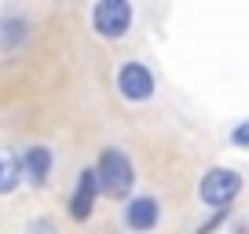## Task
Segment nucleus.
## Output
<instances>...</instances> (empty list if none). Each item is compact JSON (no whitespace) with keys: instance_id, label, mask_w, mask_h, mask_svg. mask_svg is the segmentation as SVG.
Segmentation results:
<instances>
[{"instance_id":"1","label":"nucleus","mask_w":249,"mask_h":234,"mask_svg":"<svg viewBox=\"0 0 249 234\" xmlns=\"http://www.w3.org/2000/svg\"><path fill=\"white\" fill-rule=\"evenodd\" d=\"M92 172H95V183H99V198L107 194L114 201H124L136 187V165L121 147H103Z\"/></svg>"},{"instance_id":"4","label":"nucleus","mask_w":249,"mask_h":234,"mask_svg":"<svg viewBox=\"0 0 249 234\" xmlns=\"http://www.w3.org/2000/svg\"><path fill=\"white\" fill-rule=\"evenodd\" d=\"M114 88L124 102H150L158 92V77L143 59H128V63L117 66V77H114Z\"/></svg>"},{"instance_id":"12","label":"nucleus","mask_w":249,"mask_h":234,"mask_svg":"<svg viewBox=\"0 0 249 234\" xmlns=\"http://www.w3.org/2000/svg\"><path fill=\"white\" fill-rule=\"evenodd\" d=\"M227 216H231V209H216L209 223H202V227H198V234H213V231H220V227L227 223Z\"/></svg>"},{"instance_id":"11","label":"nucleus","mask_w":249,"mask_h":234,"mask_svg":"<svg viewBox=\"0 0 249 234\" xmlns=\"http://www.w3.org/2000/svg\"><path fill=\"white\" fill-rule=\"evenodd\" d=\"M231 147L249 150V117H246V121H238V125L231 128Z\"/></svg>"},{"instance_id":"3","label":"nucleus","mask_w":249,"mask_h":234,"mask_svg":"<svg viewBox=\"0 0 249 234\" xmlns=\"http://www.w3.org/2000/svg\"><path fill=\"white\" fill-rule=\"evenodd\" d=\"M132 22H136L132 0H95V8H92V30H95V37L121 40V37H128Z\"/></svg>"},{"instance_id":"5","label":"nucleus","mask_w":249,"mask_h":234,"mask_svg":"<svg viewBox=\"0 0 249 234\" xmlns=\"http://www.w3.org/2000/svg\"><path fill=\"white\" fill-rule=\"evenodd\" d=\"M15 165H18V176H22V183H30V187H48L52 183V172H55V154L52 147H44V143H26L22 150H15Z\"/></svg>"},{"instance_id":"6","label":"nucleus","mask_w":249,"mask_h":234,"mask_svg":"<svg viewBox=\"0 0 249 234\" xmlns=\"http://www.w3.org/2000/svg\"><path fill=\"white\" fill-rule=\"evenodd\" d=\"M121 223H124V231H132V234H150V231H158V223H161V201H158L154 194L124 198Z\"/></svg>"},{"instance_id":"7","label":"nucleus","mask_w":249,"mask_h":234,"mask_svg":"<svg viewBox=\"0 0 249 234\" xmlns=\"http://www.w3.org/2000/svg\"><path fill=\"white\" fill-rule=\"evenodd\" d=\"M95 201H99V183H95V172L85 168L77 176V183H73V194H70V216L77 219V223H85L88 216L95 212Z\"/></svg>"},{"instance_id":"2","label":"nucleus","mask_w":249,"mask_h":234,"mask_svg":"<svg viewBox=\"0 0 249 234\" xmlns=\"http://www.w3.org/2000/svg\"><path fill=\"white\" fill-rule=\"evenodd\" d=\"M238 194H242V176H238L234 168H227V165L209 168V172L202 176V183H198V201H202L209 212L231 209Z\"/></svg>"},{"instance_id":"8","label":"nucleus","mask_w":249,"mask_h":234,"mask_svg":"<svg viewBox=\"0 0 249 234\" xmlns=\"http://www.w3.org/2000/svg\"><path fill=\"white\" fill-rule=\"evenodd\" d=\"M26 40H30V18L22 11H8L0 18V48L4 51H18Z\"/></svg>"},{"instance_id":"9","label":"nucleus","mask_w":249,"mask_h":234,"mask_svg":"<svg viewBox=\"0 0 249 234\" xmlns=\"http://www.w3.org/2000/svg\"><path fill=\"white\" fill-rule=\"evenodd\" d=\"M18 183H22V176H18V165L11 154H0V198H8L18 190Z\"/></svg>"},{"instance_id":"10","label":"nucleus","mask_w":249,"mask_h":234,"mask_svg":"<svg viewBox=\"0 0 249 234\" xmlns=\"http://www.w3.org/2000/svg\"><path fill=\"white\" fill-rule=\"evenodd\" d=\"M26 234H59V231H55V219H48V216H33L30 223H26Z\"/></svg>"}]
</instances>
